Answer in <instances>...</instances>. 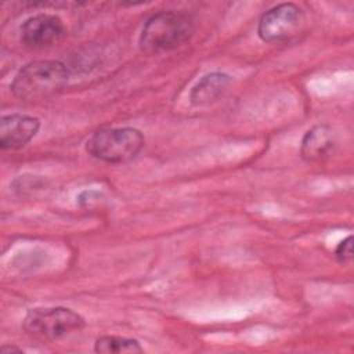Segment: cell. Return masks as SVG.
Listing matches in <instances>:
<instances>
[{
  "mask_svg": "<svg viewBox=\"0 0 354 354\" xmlns=\"http://www.w3.org/2000/svg\"><path fill=\"white\" fill-rule=\"evenodd\" d=\"M69 80L66 65L55 59H40L24 65L14 76L10 88L21 101L33 102L58 94Z\"/></svg>",
  "mask_w": 354,
  "mask_h": 354,
  "instance_id": "1",
  "label": "cell"
},
{
  "mask_svg": "<svg viewBox=\"0 0 354 354\" xmlns=\"http://www.w3.org/2000/svg\"><path fill=\"white\" fill-rule=\"evenodd\" d=\"M195 32V19L185 11H160L151 15L140 33L142 53L156 54L174 50L187 43Z\"/></svg>",
  "mask_w": 354,
  "mask_h": 354,
  "instance_id": "2",
  "label": "cell"
},
{
  "mask_svg": "<svg viewBox=\"0 0 354 354\" xmlns=\"http://www.w3.org/2000/svg\"><path fill=\"white\" fill-rule=\"evenodd\" d=\"M145 138L136 127H106L94 131L86 141V151L97 160L120 165L137 158Z\"/></svg>",
  "mask_w": 354,
  "mask_h": 354,
  "instance_id": "3",
  "label": "cell"
},
{
  "mask_svg": "<svg viewBox=\"0 0 354 354\" xmlns=\"http://www.w3.org/2000/svg\"><path fill=\"white\" fill-rule=\"evenodd\" d=\"M84 326L86 319L68 307H35L26 313L22 321L26 333L47 340L62 339Z\"/></svg>",
  "mask_w": 354,
  "mask_h": 354,
  "instance_id": "4",
  "label": "cell"
},
{
  "mask_svg": "<svg viewBox=\"0 0 354 354\" xmlns=\"http://www.w3.org/2000/svg\"><path fill=\"white\" fill-rule=\"evenodd\" d=\"M304 21V12L297 4L281 3L260 17L257 35L266 43H286L301 32Z\"/></svg>",
  "mask_w": 354,
  "mask_h": 354,
  "instance_id": "5",
  "label": "cell"
},
{
  "mask_svg": "<svg viewBox=\"0 0 354 354\" xmlns=\"http://www.w3.org/2000/svg\"><path fill=\"white\" fill-rule=\"evenodd\" d=\"M66 33L62 19L54 14H36L19 28L21 43L30 50H43L58 43Z\"/></svg>",
  "mask_w": 354,
  "mask_h": 354,
  "instance_id": "6",
  "label": "cell"
},
{
  "mask_svg": "<svg viewBox=\"0 0 354 354\" xmlns=\"http://www.w3.org/2000/svg\"><path fill=\"white\" fill-rule=\"evenodd\" d=\"M40 129V120L36 116L24 113L4 115L0 119V148L21 149L29 144Z\"/></svg>",
  "mask_w": 354,
  "mask_h": 354,
  "instance_id": "7",
  "label": "cell"
},
{
  "mask_svg": "<svg viewBox=\"0 0 354 354\" xmlns=\"http://www.w3.org/2000/svg\"><path fill=\"white\" fill-rule=\"evenodd\" d=\"M336 145V131L329 124H315L301 138L300 156L307 162H321L335 152Z\"/></svg>",
  "mask_w": 354,
  "mask_h": 354,
  "instance_id": "8",
  "label": "cell"
},
{
  "mask_svg": "<svg viewBox=\"0 0 354 354\" xmlns=\"http://www.w3.org/2000/svg\"><path fill=\"white\" fill-rule=\"evenodd\" d=\"M232 77L225 72H210L203 75L191 88L189 101L192 105L203 106L217 101L231 84Z\"/></svg>",
  "mask_w": 354,
  "mask_h": 354,
  "instance_id": "9",
  "label": "cell"
},
{
  "mask_svg": "<svg viewBox=\"0 0 354 354\" xmlns=\"http://www.w3.org/2000/svg\"><path fill=\"white\" fill-rule=\"evenodd\" d=\"M94 351L101 354H122V353H144L140 342L133 337H123L115 335H104L95 339Z\"/></svg>",
  "mask_w": 354,
  "mask_h": 354,
  "instance_id": "10",
  "label": "cell"
},
{
  "mask_svg": "<svg viewBox=\"0 0 354 354\" xmlns=\"http://www.w3.org/2000/svg\"><path fill=\"white\" fill-rule=\"evenodd\" d=\"M335 259L339 264H347L353 259V236L348 235L340 241L335 249Z\"/></svg>",
  "mask_w": 354,
  "mask_h": 354,
  "instance_id": "11",
  "label": "cell"
},
{
  "mask_svg": "<svg viewBox=\"0 0 354 354\" xmlns=\"http://www.w3.org/2000/svg\"><path fill=\"white\" fill-rule=\"evenodd\" d=\"M105 199L104 194L97 189H86L79 194L77 205L82 207H93L100 205Z\"/></svg>",
  "mask_w": 354,
  "mask_h": 354,
  "instance_id": "12",
  "label": "cell"
},
{
  "mask_svg": "<svg viewBox=\"0 0 354 354\" xmlns=\"http://www.w3.org/2000/svg\"><path fill=\"white\" fill-rule=\"evenodd\" d=\"M1 353H3V354H11V353H17V354H21V353H24V350H22V348H19V347H17V346L4 344V346L1 347Z\"/></svg>",
  "mask_w": 354,
  "mask_h": 354,
  "instance_id": "13",
  "label": "cell"
}]
</instances>
